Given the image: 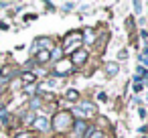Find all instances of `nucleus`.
Listing matches in <instances>:
<instances>
[{
  "instance_id": "nucleus-2",
  "label": "nucleus",
  "mask_w": 148,
  "mask_h": 138,
  "mask_svg": "<svg viewBox=\"0 0 148 138\" xmlns=\"http://www.w3.org/2000/svg\"><path fill=\"white\" fill-rule=\"evenodd\" d=\"M85 59H87V53H85V51H77V53L73 55V61H75V63H81V61H85Z\"/></svg>"
},
{
  "instance_id": "nucleus-3",
  "label": "nucleus",
  "mask_w": 148,
  "mask_h": 138,
  "mask_svg": "<svg viewBox=\"0 0 148 138\" xmlns=\"http://www.w3.org/2000/svg\"><path fill=\"white\" fill-rule=\"evenodd\" d=\"M69 67H71V63H69V61H67V63H61V65H57V73H63V71H65V69H69Z\"/></svg>"
},
{
  "instance_id": "nucleus-5",
  "label": "nucleus",
  "mask_w": 148,
  "mask_h": 138,
  "mask_svg": "<svg viewBox=\"0 0 148 138\" xmlns=\"http://www.w3.org/2000/svg\"><path fill=\"white\" fill-rule=\"evenodd\" d=\"M47 59H49V53L47 51H41L39 53V61H47Z\"/></svg>"
},
{
  "instance_id": "nucleus-4",
  "label": "nucleus",
  "mask_w": 148,
  "mask_h": 138,
  "mask_svg": "<svg viewBox=\"0 0 148 138\" xmlns=\"http://www.w3.org/2000/svg\"><path fill=\"white\" fill-rule=\"evenodd\" d=\"M23 79H25L27 83H31V81H35V75H33V73H25V75H23Z\"/></svg>"
},
{
  "instance_id": "nucleus-1",
  "label": "nucleus",
  "mask_w": 148,
  "mask_h": 138,
  "mask_svg": "<svg viewBox=\"0 0 148 138\" xmlns=\"http://www.w3.org/2000/svg\"><path fill=\"white\" fill-rule=\"evenodd\" d=\"M79 41H81V33H79V31L71 33V37L65 39V51H73V49L79 45Z\"/></svg>"
}]
</instances>
